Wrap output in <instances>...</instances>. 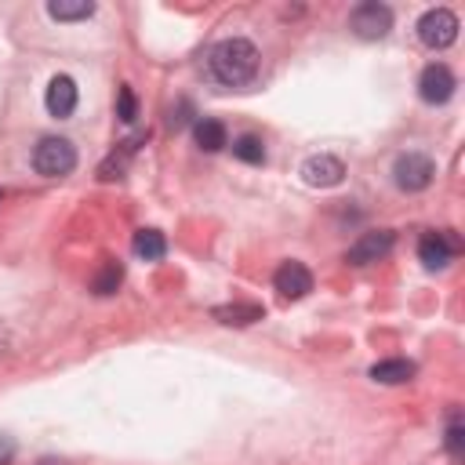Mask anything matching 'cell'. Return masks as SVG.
Returning a JSON list of instances; mask_svg holds the SVG:
<instances>
[{"label":"cell","mask_w":465,"mask_h":465,"mask_svg":"<svg viewBox=\"0 0 465 465\" xmlns=\"http://www.w3.org/2000/svg\"><path fill=\"white\" fill-rule=\"evenodd\" d=\"M131 247H134V254L145 258V262H160V258L167 254V240H163L160 229H138L134 240H131Z\"/></svg>","instance_id":"16"},{"label":"cell","mask_w":465,"mask_h":465,"mask_svg":"<svg viewBox=\"0 0 465 465\" xmlns=\"http://www.w3.org/2000/svg\"><path fill=\"white\" fill-rule=\"evenodd\" d=\"M47 15L54 22H84L94 15V4L91 0H51L47 4Z\"/></svg>","instance_id":"17"},{"label":"cell","mask_w":465,"mask_h":465,"mask_svg":"<svg viewBox=\"0 0 465 465\" xmlns=\"http://www.w3.org/2000/svg\"><path fill=\"white\" fill-rule=\"evenodd\" d=\"M258 47L247 36H225L211 47L207 54V73L222 84V87H243L254 80L258 73Z\"/></svg>","instance_id":"1"},{"label":"cell","mask_w":465,"mask_h":465,"mask_svg":"<svg viewBox=\"0 0 465 465\" xmlns=\"http://www.w3.org/2000/svg\"><path fill=\"white\" fill-rule=\"evenodd\" d=\"M461 443H465V429H461V421H458V414H454L450 425H447V450H450V454H461Z\"/></svg>","instance_id":"21"},{"label":"cell","mask_w":465,"mask_h":465,"mask_svg":"<svg viewBox=\"0 0 465 465\" xmlns=\"http://www.w3.org/2000/svg\"><path fill=\"white\" fill-rule=\"evenodd\" d=\"M185 113H189V102H182V105H178V113H174V109H171V120H167V124H171V127H182V124H185V120H189V116H185Z\"/></svg>","instance_id":"23"},{"label":"cell","mask_w":465,"mask_h":465,"mask_svg":"<svg viewBox=\"0 0 465 465\" xmlns=\"http://www.w3.org/2000/svg\"><path fill=\"white\" fill-rule=\"evenodd\" d=\"M454 251H458V236H454L450 229H443V232H425V236L418 240V258H421L425 269H443Z\"/></svg>","instance_id":"11"},{"label":"cell","mask_w":465,"mask_h":465,"mask_svg":"<svg viewBox=\"0 0 465 465\" xmlns=\"http://www.w3.org/2000/svg\"><path fill=\"white\" fill-rule=\"evenodd\" d=\"M414 363L411 360H378L367 374L378 381V385H403V381H411L414 378Z\"/></svg>","instance_id":"13"},{"label":"cell","mask_w":465,"mask_h":465,"mask_svg":"<svg viewBox=\"0 0 465 465\" xmlns=\"http://www.w3.org/2000/svg\"><path fill=\"white\" fill-rule=\"evenodd\" d=\"M40 465H65V461H51V458H44V461H40Z\"/></svg>","instance_id":"25"},{"label":"cell","mask_w":465,"mask_h":465,"mask_svg":"<svg viewBox=\"0 0 465 465\" xmlns=\"http://www.w3.org/2000/svg\"><path fill=\"white\" fill-rule=\"evenodd\" d=\"M116 116H120L124 124H134V116H138V98H134V91H131L127 84L116 91Z\"/></svg>","instance_id":"20"},{"label":"cell","mask_w":465,"mask_h":465,"mask_svg":"<svg viewBox=\"0 0 465 465\" xmlns=\"http://www.w3.org/2000/svg\"><path fill=\"white\" fill-rule=\"evenodd\" d=\"M33 167H36V174H44V178H62V174H69L73 167H76V149H73V142L69 138H40L36 142V149H33Z\"/></svg>","instance_id":"2"},{"label":"cell","mask_w":465,"mask_h":465,"mask_svg":"<svg viewBox=\"0 0 465 465\" xmlns=\"http://www.w3.org/2000/svg\"><path fill=\"white\" fill-rule=\"evenodd\" d=\"M454 87H458V84H454V73H450L443 62L425 65L421 76H418V94H421V102H429V105H443V102H450Z\"/></svg>","instance_id":"7"},{"label":"cell","mask_w":465,"mask_h":465,"mask_svg":"<svg viewBox=\"0 0 465 465\" xmlns=\"http://www.w3.org/2000/svg\"><path fill=\"white\" fill-rule=\"evenodd\" d=\"M232 156L243 163H265V145L254 134H240V138H232Z\"/></svg>","instance_id":"19"},{"label":"cell","mask_w":465,"mask_h":465,"mask_svg":"<svg viewBox=\"0 0 465 465\" xmlns=\"http://www.w3.org/2000/svg\"><path fill=\"white\" fill-rule=\"evenodd\" d=\"M396 247V232L392 229H367L356 236V243L345 251V262L349 265H371V262H381L389 258Z\"/></svg>","instance_id":"6"},{"label":"cell","mask_w":465,"mask_h":465,"mask_svg":"<svg viewBox=\"0 0 465 465\" xmlns=\"http://www.w3.org/2000/svg\"><path fill=\"white\" fill-rule=\"evenodd\" d=\"M15 440L11 436H0V465H11V458H15Z\"/></svg>","instance_id":"22"},{"label":"cell","mask_w":465,"mask_h":465,"mask_svg":"<svg viewBox=\"0 0 465 465\" xmlns=\"http://www.w3.org/2000/svg\"><path fill=\"white\" fill-rule=\"evenodd\" d=\"M76 98H80V91H76V80H73V76H65V73L51 76V84H47V91H44V105H47V113H51L54 120L73 116Z\"/></svg>","instance_id":"10"},{"label":"cell","mask_w":465,"mask_h":465,"mask_svg":"<svg viewBox=\"0 0 465 465\" xmlns=\"http://www.w3.org/2000/svg\"><path fill=\"white\" fill-rule=\"evenodd\" d=\"M262 316H265V309L254 305V302H232V305H218L214 309V320L229 323V327H247V323H254Z\"/></svg>","instance_id":"14"},{"label":"cell","mask_w":465,"mask_h":465,"mask_svg":"<svg viewBox=\"0 0 465 465\" xmlns=\"http://www.w3.org/2000/svg\"><path fill=\"white\" fill-rule=\"evenodd\" d=\"M432 178H436V163L425 153H403L392 163V182L403 193H421L432 185Z\"/></svg>","instance_id":"4"},{"label":"cell","mask_w":465,"mask_h":465,"mask_svg":"<svg viewBox=\"0 0 465 465\" xmlns=\"http://www.w3.org/2000/svg\"><path fill=\"white\" fill-rule=\"evenodd\" d=\"M7 341H11V334H7V327H4V323H0V352H4V349H7Z\"/></svg>","instance_id":"24"},{"label":"cell","mask_w":465,"mask_h":465,"mask_svg":"<svg viewBox=\"0 0 465 465\" xmlns=\"http://www.w3.org/2000/svg\"><path fill=\"white\" fill-rule=\"evenodd\" d=\"M272 287L280 291V298H287V302H298V298H305L309 291H312V272L302 265V262H280V269L272 272Z\"/></svg>","instance_id":"9"},{"label":"cell","mask_w":465,"mask_h":465,"mask_svg":"<svg viewBox=\"0 0 465 465\" xmlns=\"http://www.w3.org/2000/svg\"><path fill=\"white\" fill-rule=\"evenodd\" d=\"M349 29H352L360 40H381V36L392 29V7H385V4H378V0H363L360 7H352Z\"/></svg>","instance_id":"5"},{"label":"cell","mask_w":465,"mask_h":465,"mask_svg":"<svg viewBox=\"0 0 465 465\" xmlns=\"http://www.w3.org/2000/svg\"><path fill=\"white\" fill-rule=\"evenodd\" d=\"M145 138H149V134H131V138L116 142V149L98 163V178H102V182H116V178H124V171L131 167V160H134V153H138V145H142Z\"/></svg>","instance_id":"12"},{"label":"cell","mask_w":465,"mask_h":465,"mask_svg":"<svg viewBox=\"0 0 465 465\" xmlns=\"http://www.w3.org/2000/svg\"><path fill=\"white\" fill-rule=\"evenodd\" d=\"M193 134H196V145H200L203 153H218V149H225V145H229V134H225V124H222V120H211V116H203V120H196V127H193Z\"/></svg>","instance_id":"15"},{"label":"cell","mask_w":465,"mask_h":465,"mask_svg":"<svg viewBox=\"0 0 465 465\" xmlns=\"http://www.w3.org/2000/svg\"><path fill=\"white\" fill-rule=\"evenodd\" d=\"M302 178L312 189H334L345 178V163L338 156H331V153H316V156H309L302 163Z\"/></svg>","instance_id":"8"},{"label":"cell","mask_w":465,"mask_h":465,"mask_svg":"<svg viewBox=\"0 0 465 465\" xmlns=\"http://www.w3.org/2000/svg\"><path fill=\"white\" fill-rule=\"evenodd\" d=\"M124 283V265L120 262H102V269L94 272V280H91V291L98 294V298H109V294H116V287Z\"/></svg>","instance_id":"18"},{"label":"cell","mask_w":465,"mask_h":465,"mask_svg":"<svg viewBox=\"0 0 465 465\" xmlns=\"http://www.w3.org/2000/svg\"><path fill=\"white\" fill-rule=\"evenodd\" d=\"M418 36L425 47L432 51H443L458 40V15L450 7H429L421 18H418Z\"/></svg>","instance_id":"3"}]
</instances>
